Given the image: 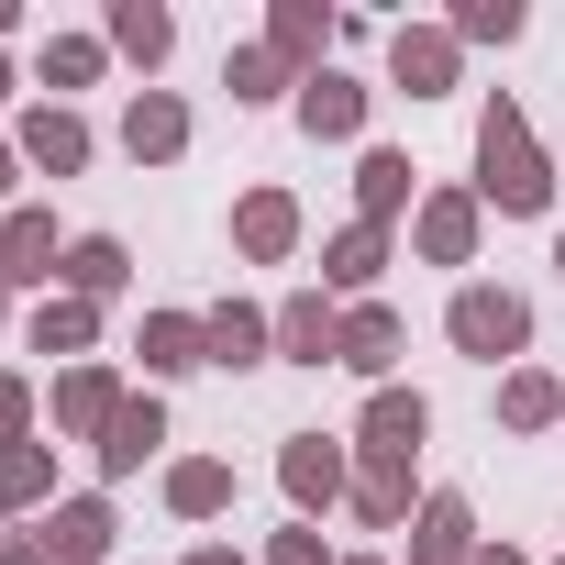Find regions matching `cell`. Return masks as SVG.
<instances>
[{"mask_svg":"<svg viewBox=\"0 0 565 565\" xmlns=\"http://www.w3.org/2000/svg\"><path fill=\"white\" fill-rule=\"evenodd\" d=\"M466 189H477L499 222H543V211H554V189H565V178H554V156H543V134H532V111H521L510 89H499V100H477V178H466Z\"/></svg>","mask_w":565,"mask_h":565,"instance_id":"1","label":"cell"},{"mask_svg":"<svg viewBox=\"0 0 565 565\" xmlns=\"http://www.w3.org/2000/svg\"><path fill=\"white\" fill-rule=\"evenodd\" d=\"M444 344L466 355V366H532V300L521 289H499V277H455V300H444Z\"/></svg>","mask_w":565,"mask_h":565,"instance_id":"2","label":"cell"},{"mask_svg":"<svg viewBox=\"0 0 565 565\" xmlns=\"http://www.w3.org/2000/svg\"><path fill=\"white\" fill-rule=\"evenodd\" d=\"M277 499L300 521L344 510L355 499V433H277Z\"/></svg>","mask_w":565,"mask_h":565,"instance_id":"3","label":"cell"},{"mask_svg":"<svg viewBox=\"0 0 565 565\" xmlns=\"http://www.w3.org/2000/svg\"><path fill=\"white\" fill-rule=\"evenodd\" d=\"M388 89H411V100H455V89H466V45H455V23H388Z\"/></svg>","mask_w":565,"mask_h":565,"instance_id":"4","label":"cell"},{"mask_svg":"<svg viewBox=\"0 0 565 565\" xmlns=\"http://www.w3.org/2000/svg\"><path fill=\"white\" fill-rule=\"evenodd\" d=\"M12 145H23V178H78V167L100 156V134H89V111H78V100H23Z\"/></svg>","mask_w":565,"mask_h":565,"instance_id":"5","label":"cell"},{"mask_svg":"<svg viewBox=\"0 0 565 565\" xmlns=\"http://www.w3.org/2000/svg\"><path fill=\"white\" fill-rule=\"evenodd\" d=\"M56 266H67V233H56V211L45 200H12L0 211V289H56Z\"/></svg>","mask_w":565,"mask_h":565,"instance_id":"6","label":"cell"},{"mask_svg":"<svg viewBox=\"0 0 565 565\" xmlns=\"http://www.w3.org/2000/svg\"><path fill=\"white\" fill-rule=\"evenodd\" d=\"M366 111H377V89H366L355 67H311L300 100H289V122H300L311 145H366Z\"/></svg>","mask_w":565,"mask_h":565,"instance_id":"7","label":"cell"},{"mask_svg":"<svg viewBox=\"0 0 565 565\" xmlns=\"http://www.w3.org/2000/svg\"><path fill=\"white\" fill-rule=\"evenodd\" d=\"M477 244H488V200H477V189H422L411 255H422V266H477Z\"/></svg>","mask_w":565,"mask_h":565,"instance_id":"8","label":"cell"},{"mask_svg":"<svg viewBox=\"0 0 565 565\" xmlns=\"http://www.w3.org/2000/svg\"><path fill=\"white\" fill-rule=\"evenodd\" d=\"M167 455V388H134L122 411H111V433L89 444V466H100V488H122V477H145Z\"/></svg>","mask_w":565,"mask_h":565,"instance_id":"9","label":"cell"},{"mask_svg":"<svg viewBox=\"0 0 565 565\" xmlns=\"http://www.w3.org/2000/svg\"><path fill=\"white\" fill-rule=\"evenodd\" d=\"M111 543H122V521H111V499H100V488H67V499L34 521V554H45V565H100Z\"/></svg>","mask_w":565,"mask_h":565,"instance_id":"10","label":"cell"},{"mask_svg":"<svg viewBox=\"0 0 565 565\" xmlns=\"http://www.w3.org/2000/svg\"><path fill=\"white\" fill-rule=\"evenodd\" d=\"M122 399H134V388H122V377H111V366L89 355V366H56V388H45V422H56L67 444H100Z\"/></svg>","mask_w":565,"mask_h":565,"instance_id":"11","label":"cell"},{"mask_svg":"<svg viewBox=\"0 0 565 565\" xmlns=\"http://www.w3.org/2000/svg\"><path fill=\"white\" fill-rule=\"evenodd\" d=\"M355 532H411L422 510V455H355Z\"/></svg>","mask_w":565,"mask_h":565,"instance_id":"12","label":"cell"},{"mask_svg":"<svg viewBox=\"0 0 565 565\" xmlns=\"http://www.w3.org/2000/svg\"><path fill=\"white\" fill-rule=\"evenodd\" d=\"M388 266H399V233H388V222H344V233H322V289H333V300H377Z\"/></svg>","mask_w":565,"mask_h":565,"instance_id":"13","label":"cell"},{"mask_svg":"<svg viewBox=\"0 0 565 565\" xmlns=\"http://www.w3.org/2000/svg\"><path fill=\"white\" fill-rule=\"evenodd\" d=\"M477 499L466 488H422V510H411V565H477Z\"/></svg>","mask_w":565,"mask_h":565,"instance_id":"14","label":"cell"},{"mask_svg":"<svg viewBox=\"0 0 565 565\" xmlns=\"http://www.w3.org/2000/svg\"><path fill=\"white\" fill-rule=\"evenodd\" d=\"M300 233H311V222H300L289 189H244V200H233V255H244V266H289Z\"/></svg>","mask_w":565,"mask_h":565,"instance_id":"15","label":"cell"},{"mask_svg":"<svg viewBox=\"0 0 565 565\" xmlns=\"http://www.w3.org/2000/svg\"><path fill=\"white\" fill-rule=\"evenodd\" d=\"M344 355V300L333 289H289L277 300V366H333Z\"/></svg>","mask_w":565,"mask_h":565,"instance_id":"16","label":"cell"},{"mask_svg":"<svg viewBox=\"0 0 565 565\" xmlns=\"http://www.w3.org/2000/svg\"><path fill=\"white\" fill-rule=\"evenodd\" d=\"M189 134H200V122H189L178 89H134V100H122V156H134V167H178Z\"/></svg>","mask_w":565,"mask_h":565,"instance_id":"17","label":"cell"},{"mask_svg":"<svg viewBox=\"0 0 565 565\" xmlns=\"http://www.w3.org/2000/svg\"><path fill=\"white\" fill-rule=\"evenodd\" d=\"M23 344H34V355H56V366H89V355H100V300L45 289V300L23 311Z\"/></svg>","mask_w":565,"mask_h":565,"instance_id":"18","label":"cell"},{"mask_svg":"<svg viewBox=\"0 0 565 565\" xmlns=\"http://www.w3.org/2000/svg\"><path fill=\"white\" fill-rule=\"evenodd\" d=\"M399 344H411V333H399V311H388V300H344V355H333L344 377L399 388Z\"/></svg>","mask_w":565,"mask_h":565,"instance_id":"19","label":"cell"},{"mask_svg":"<svg viewBox=\"0 0 565 565\" xmlns=\"http://www.w3.org/2000/svg\"><path fill=\"white\" fill-rule=\"evenodd\" d=\"M100 45H111L122 67H145V89H156V67L178 56V12H167V0H111V12H100Z\"/></svg>","mask_w":565,"mask_h":565,"instance_id":"20","label":"cell"},{"mask_svg":"<svg viewBox=\"0 0 565 565\" xmlns=\"http://www.w3.org/2000/svg\"><path fill=\"white\" fill-rule=\"evenodd\" d=\"M411 211H422V167H411L399 145H366V156H355V222H388V233H399Z\"/></svg>","mask_w":565,"mask_h":565,"instance_id":"21","label":"cell"},{"mask_svg":"<svg viewBox=\"0 0 565 565\" xmlns=\"http://www.w3.org/2000/svg\"><path fill=\"white\" fill-rule=\"evenodd\" d=\"M134 355H145V388H167V377H200V366H211V322H200V311H145Z\"/></svg>","mask_w":565,"mask_h":565,"instance_id":"22","label":"cell"},{"mask_svg":"<svg viewBox=\"0 0 565 565\" xmlns=\"http://www.w3.org/2000/svg\"><path fill=\"white\" fill-rule=\"evenodd\" d=\"M422 444H433V399H422V388H366L355 455H422Z\"/></svg>","mask_w":565,"mask_h":565,"instance_id":"23","label":"cell"},{"mask_svg":"<svg viewBox=\"0 0 565 565\" xmlns=\"http://www.w3.org/2000/svg\"><path fill=\"white\" fill-rule=\"evenodd\" d=\"M200 322H211V366H233V377L244 366H277V311L266 300H211Z\"/></svg>","mask_w":565,"mask_h":565,"instance_id":"24","label":"cell"},{"mask_svg":"<svg viewBox=\"0 0 565 565\" xmlns=\"http://www.w3.org/2000/svg\"><path fill=\"white\" fill-rule=\"evenodd\" d=\"M67 488H56V444H0V521H45Z\"/></svg>","mask_w":565,"mask_h":565,"instance_id":"25","label":"cell"},{"mask_svg":"<svg viewBox=\"0 0 565 565\" xmlns=\"http://www.w3.org/2000/svg\"><path fill=\"white\" fill-rule=\"evenodd\" d=\"M222 89H233V111H277V100H300V67L255 34V45H233V56H222Z\"/></svg>","mask_w":565,"mask_h":565,"instance_id":"26","label":"cell"},{"mask_svg":"<svg viewBox=\"0 0 565 565\" xmlns=\"http://www.w3.org/2000/svg\"><path fill=\"white\" fill-rule=\"evenodd\" d=\"M100 78H111V45H100V34H45V45H34V89H45V100L100 89Z\"/></svg>","mask_w":565,"mask_h":565,"instance_id":"27","label":"cell"},{"mask_svg":"<svg viewBox=\"0 0 565 565\" xmlns=\"http://www.w3.org/2000/svg\"><path fill=\"white\" fill-rule=\"evenodd\" d=\"M233 488H244L233 455H178V466H167V510H178V521H222Z\"/></svg>","mask_w":565,"mask_h":565,"instance_id":"28","label":"cell"},{"mask_svg":"<svg viewBox=\"0 0 565 565\" xmlns=\"http://www.w3.org/2000/svg\"><path fill=\"white\" fill-rule=\"evenodd\" d=\"M499 433H565V377L554 366H510L499 377Z\"/></svg>","mask_w":565,"mask_h":565,"instance_id":"29","label":"cell"},{"mask_svg":"<svg viewBox=\"0 0 565 565\" xmlns=\"http://www.w3.org/2000/svg\"><path fill=\"white\" fill-rule=\"evenodd\" d=\"M122 277H134V244H122V233H78L67 266H56V289H78V300H122Z\"/></svg>","mask_w":565,"mask_h":565,"instance_id":"30","label":"cell"},{"mask_svg":"<svg viewBox=\"0 0 565 565\" xmlns=\"http://www.w3.org/2000/svg\"><path fill=\"white\" fill-rule=\"evenodd\" d=\"M266 45L311 78V67H322V45H333V12H322V0H266Z\"/></svg>","mask_w":565,"mask_h":565,"instance_id":"31","label":"cell"},{"mask_svg":"<svg viewBox=\"0 0 565 565\" xmlns=\"http://www.w3.org/2000/svg\"><path fill=\"white\" fill-rule=\"evenodd\" d=\"M444 23H455V45H521V34H532L521 0H455Z\"/></svg>","mask_w":565,"mask_h":565,"instance_id":"32","label":"cell"},{"mask_svg":"<svg viewBox=\"0 0 565 565\" xmlns=\"http://www.w3.org/2000/svg\"><path fill=\"white\" fill-rule=\"evenodd\" d=\"M34 422H45L34 377H12V366H0V444H34Z\"/></svg>","mask_w":565,"mask_h":565,"instance_id":"33","label":"cell"},{"mask_svg":"<svg viewBox=\"0 0 565 565\" xmlns=\"http://www.w3.org/2000/svg\"><path fill=\"white\" fill-rule=\"evenodd\" d=\"M266 565H344V554L322 543V521H289V532H266Z\"/></svg>","mask_w":565,"mask_h":565,"instance_id":"34","label":"cell"},{"mask_svg":"<svg viewBox=\"0 0 565 565\" xmlns=\"http://www.w3.org/2000/svg\"><path fill=\"white\" fill-rule=\"evenodd\" d=\"M0 565H45L34 554V521H0Z\"/></svg>","mask_w":565,"mask_h":565,"instance_id":"35","label":"cell"},{"mask_svg":"<svg viewBox=\"0 0 565 565\" xmlns=\"http://www.w3.org/2000/svg\"><path fill=\"white\" fill-rule=\"evenodd\" d=\"M12 189H23V145H12V134H0V200H12Z\"/></svg>","mask_w":565,"mask_h":565,"instance_id":"36","label":"cell"},{"mask_svg":"<svg viewBox=\"0 0 565 565\" xmlns=\"http://www.w3.org/2000/svg\"><path fill=\"white\" fill-rule=\"evenodd\" d=\"M189 565H244V554H233V543H200V554H189Z\"/></svg>","mask_w":565,"mask_h":565,"instance_id":"37","label":"cell"},{"mask_svg":"<svg viewBox=\"0 0 565 565\" xmlns=\"http://www.w3.org/2000/svg\"><path fill=\"white\" fill-rule=\"evenodd\" d=\"M477 565H532V554H510V543H477Z\"/></svg>","mask_w":565,"mask_h":565,"instance_id":"38","label":"cell"},{"mask_svg":"<svg viewBox=\"0 0 565 565\" xmlns=\"http://www.w3.org/2000/svg\"><path fill=\"white\" fill-rule=\"evenodd\" d=\"M12 34H23V0H0V45H12Z\"/></svg>","mask_w":565,"mask_h":565,"instance_id":"39","label":"cell"},{"mask_svg":"<svg viewBox=\"0 0 565 565\" xmlns=\"http://www.w3.org/2000/svg\"><path fill=\"white\" fill-rule=\"evenodd\" d=\"M12 89H23V78H12V56H0V100H12Z\"/></svg>","mask_w":565,"mask_h":565,"instance_id":"40","label":"cell"},{"mask_svg":"<svg viewBox=\"0 0 565 565\" xmlns=\"http://www.w3.org/2000/svg\"><path fill=\"white\" fill-rule=\"evenodd\" d=\"M0 333H12V289H0Z\"/></svg>","mask_w":565,"mask_h":565,"instance_id":"41","label":"cell"},{"mask_svg":"<svg viewBox=\"0 0 565 565\" xmlns=\"http://www.w3.org/2000/svg\"><path fill=\"white\" fill-rule=\"evenodd\" d=\"M344 565H388V554H344Z\"/></svg>","mask_w":565,"mask_h":565,"instance_id":"42","label":"cell"},{"mask_svg":"<svg viewBox=\"0 0 565 565\" xmlns=\"http://www.w3.org/2000/svg\"><path fill=\"white\" fill-rule=\"evenodd\" d=\"M554 277H565V233H554Z\"/></svg>","mask_w":565,"mask_h":565,"instance_id":"43","label":"cell"}]
</instances>
